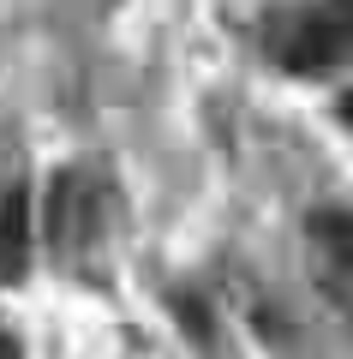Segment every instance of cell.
Segmentation results:
<instances>
[{
	"instance_id": "cell-1",
	"label": "cell",
	"mask_w": 353,
	"mask_h": 359,
	"mask_svg": "<svg viewBox=\"0 0 353 359\" xmlns=\"http://www.w3.org/2000/svg\"><path fill=\"white\" fill-rule=\"evenodd\" d=\"M269 54L305 78L335 72L341 60H353V0H312L300 13H281L269 25Z\"/></svg>"
},
{
	"instance_id": "cell-2",
	"label": "cell",
	"mask_w": 353,
	"mask_h": 359,
	"mask_svg": "<svg viewBox=\"0 0 353 359\" xmlns=\"http://www.w3.org/2000/svg\"><path fill=\"white\" fill-rule=\"evenodd\" d=\"M96 222H102V186L90 168H66L54 174L48 186V240L60 257H78L90 240H96Z\"/></svg>"
},
{
	"instance_id": "cell-3",
	"label": "cell",
	"mask_w": 353,
	"mask_h": 359,
	"mask_svg": "<svg viewBox=\"0 0 353 359\" xmlns=\"http://www.w3.org/2000/svg\"><path fill=\"white\" fill-rule=\"evenodd\" d=\"M30 276V198L13 192L0 204V287Z\"/></svg>"
},
{
	"instance_id": "cell-4",
	"label": "cell",
	"mask_w": 353,
	"mask_h": 359,
	"mask_svg": "<svg viewBox=\"0 0 353 359\" xmlns=\"http://www.w3.org/2000/svg\"><path fill=\"white\" fill-rule=\"evenodd\" d=\"M312 233L324 240V252H335L341 264H353V216H347V210H329V216H317Z\"/></svg>"
},
{
	"instance_id": "cell-5",
	"label": "cell",
	"mask_w": 353,
	"mask_h": 359,
	"mask_svg": "<svg viewBox=\"0 0 353 359\" xmlns=\"http://www.w3.org/2000/svg\"><path fill=\"white\" fill-rule=\"evenodd\" d=\"M335 114H341V126L353 132V90H341V102H335Z\"/></svg>"
},
{
	"instance_id": "cell-6",
	"label": "cell",
	"mask_w": 353,
	"mask_h": 359,
	"mask_svg": "<svg viewBox=\"0 0 353 359\" xmlns=\"http://www.w3.org/2000/svg\"><path fill=\"white\" fill-rule=\"evenodd\" d=\"M0 359H18V341H13L6 330H0Z\"/></svg>"
}]
</instances>
